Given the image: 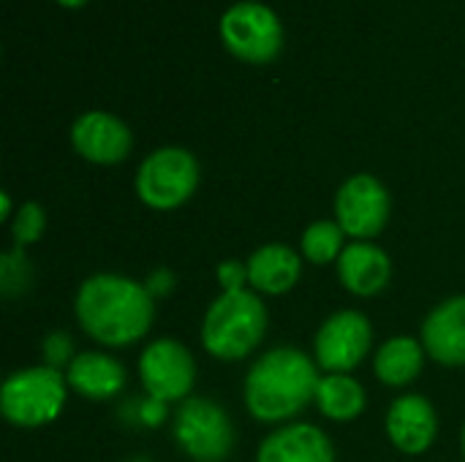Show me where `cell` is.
<instances>
[{
    "instance_id": "8fae6325",
    "label": "cell",
    "mask_w": 465,
    "mask_h": 462,
    "mask_svg": "<svg viewBox=\"0 0 465 462\" xmlns=\"http://www.w3.org/2000/svg\"><path fill=\"white\" fill-rule=\"evenodd\" d=\"M71 144L84 161L114 166L131 155L134 133L120 117L109 112H84L71 128Z\"/></svg>"
},
{
    "instance_id": "8992f818",
    "label": "cell",
    "mask_w": 465,
    "mask_h": 462,
    "mask_svg": "<svg viewBox=\"0 0 465 462\" xmlns=\"http://www.w3.org/2000/svg\"><path fill=\"white\" fill-rule=\"evenodd\" d=\"M199 174L193 152L183 147H161L142 161L136 172V196L150 210H177L196 193Z\"/></svg>"
},
{
    "instance_id": "3957f363",
    "label": "cell",
    "mask_w": 465,
    "mask_h": 462,
    "mask_svg": "<svg viewBox=\"0 0 465 462\" xmlns=\"http://www.w3.org/2000/svg\"><path fill=\"white\" fill-rule=\"evenodd\" d=\"M267 324L270 316L262 294L253 289L223 291L202 319V346L221 362H240L262 346Z\"/></svg>"
},
{
    "instance_id": "6da1fadb",
    "label": "cell",
    "mask_w": 465,
    "mask_h": 462,
    "mask_svg": "<svg viewBox=\"0 0 465 462\" xmlns=\"http://www.w3.org/2000/svg\"><path fill=\"white\" fill-rule=\"evenodd\" d=\"M74 313L87 338L106 349L142 340L155 321V297L147 283L117 272H98L82 280Z\"/></svg>"
},
{
    "instance_id": "2e32d148",
    "label": "cell",
    "mask_w": 465,
    "mask_h": 462,
    "mask_svg": "<svg viewBox=\"0 0 465 462\" xmlns=\"http://www.w3.org/2000/svg\"><path fill=\"white\" fill-rule=\"evenodd\" d=\"M245 267H248V286L256 294L281 297L300 283L302 253H297L283 242H267L251 253Z\"/></svg>"
},
{
    "instance_id": "52a82bcc",
    "label": "cell",
    "mask_w": 465,
    "mask_h": 462,
    "mask_svg": "<svg viewBox=\"0 0 465 462\" xmlns=\"http://www.w3.org/2000/svg\"><path fill=\"white\" fill-rule=\"evenodd\" d=\"M221 38L234 57L245 63H270L283 46V25L270 5L242 0L221 16Z\"/></svg>"
},
{
    "instance_id": "4fadbf2b",
    "label": "cell",
    "mask_w": 465,
    "mask_h": 462,
    "mask_svg": "<svg viewBox=\"0 0 465 462\" xmlns=\"http://www.w3.org/2000/svg\"><path fill=\"white\" fill-rule=\"evenodd\" d=\"M420 343L444 368H465V294L439 302L422 321Z\"/></svg>"
},
{
    "instance_id": "cb8c5ba5",
    "label": "cell",
    "mask_w": 465,
    "mask_h": 462,
    "mask_svg": "<svg viewBox=\"0 0 465 462\" xmlns=\"http://www.w3.org/2000/svg\"><path fill=\"white\" fill-rule=\"evenodd\" d=\"M218 283L223 286V291H242L248 289V267L245 261H223L218 264Z\"/></svg>"
},
{
    "instance_id": "ba28073f",
    "label": "cell",
    "mask_w": 465,
    "mask_h": 462,
    "mask_svg": "<svg viewBox=\"0 0 465 462\" xmlns=\"http://www.w3.org/2000/svg\"><path fill=\"white\" fill-rule=\"evenodd\" d=\"M392 215V199L387 185L373 174L349 177L335 196V221L354 242L376 240Z\"/></svg>"
},
{
    "instance_id": "5b68a950",
    "label": "cell",
    "mask_w": 465,
    "mask_h": 462,
    "mask_svg": "<svg viewBox=\"0 0 465 462\" xmlns=\"http://www.w3.org/2000/svg\"><path fill=\"white\" fill-rule=\"evenodd\" d=\"M172 436L183 455L196 462H226L237 438L229 411L210 398L183 400L174 414Z\"/></svg>"
},
{
    "instance_id": "30bf717a",
    "label": "cell",
    "mask_w": 465,
    "mask_h": 462,
    "mask_svg": "<svg viewBox=\"0 0 465 462\" xmlns=\"http://www.w3.org/2000/svg\"><path fill=\"white\" fill-rule=\"evenodd\" d=\"M373 346V324L360 310H338L322 321L313 338L316 365L324 373H351Z\"/></svg>"
},
{
    "instance_id": "9c48e42d",
    "label": "cell",
    "mask_w": 465,
    "mask_h": 462,
    "mask_svg": "<svg viewBox=\"0 0 465 462\" xmlns=\"http://www.w3.org/2000/svg\"><path fill=\"white\" fill-rule=\"evenodd\" d=\"M139 381L147 398L161 403H183L191 398L196 384V359L185 343L158 338L139 357Z\"/></svg>"
},
{
    "instance_id": "7a4b0ae2",
    "label": "cell",
    "mask_w": 465,
    "mask_h": 462,
    "mask_svg": "<svg viewBox=\"0 0 465 462\" xmlns=\"http://www.w3.org/2000/svg\"><path fill=\"white\" fill-rule=\"evenodd\" d=\"M319 381L322 368L302 349H270L245 376V408L262 425H289L297 414L316 403Z\"/></svg>"
},
{
    "instance_id": "5bb4252c",
    "label": "cell",
    "mask_w": 465,
    "mask_h": 462,
    "mask_svg": "<svg viewBox=\"0 0 465 462\" xmlns=\"http://www.w3.org/2000/svg\"><path fill=\"white\" fill-rule=\"evenodd\" d=\"M256 462H335V447L319 425L289 422L259 444Z\"/></svg>"
},
{
    "instance_id": "7c38bea8",
    "label": "cell",
    "mask_w": 465,
    "mask_h": 462,
    "mask_svg": "<svg viewBox=\"0 0 465 462\" xmlns=\"http://www.w3.org/2000/svg\"><path fill=\"white\" fill-rule=\"evenodd\" d=\"M384 430L398 452L425 455L436 444L439 414L425 395H401L384 417Z\"/></svg>"
},
{
    "instance_id": "ffe728a7",
    "label": "cell",
    "mask_w": 465,
    "mask_h": 462,
    "mask_svg": "<svg viewBox=\"0 0 465 462\" xmlns=\"http://www.w3.org/2000/svg\"><path fill=\"white\" fill-rule=\"evenodd\" d=\"M343 251H346V231L341 229L338 221H313L300 237L302 259L316 267H324L332 261L338 264Z\"/></svg>"
},
{
    "instance_id": "ac0fdd59",
    "label": "cell",
    "mask_w": 465,
    "mask_h": 462,
    "mask_svg": "<svg viewBox=\"0 0 465 462\" xmlns=\"http://www.w3.org/2000/svg\"><path fill=\"white\" fill-rule=\"evenodd\" d=\"M425 357L428 354H425V349H422L420 340H414L409 335H401V338L387 340L376 351V357H373V373H376V378L384 387L403 389V387L414 384L422 376Z\"/></svg>"
},
{
    "instance_id": "d6986e66",
    "label": "cell",
    "mask_w": 465,
    "mask_h": 462,
    "mask_svg": "<svg viewBox=\"0 0 465 462\" xmlns=\"http://www.w3.org/2000/svg\"><path fill=\"white\" fill-rule=\"evenodd\" d=\"M365 406H368V395L354 376L349 373L322 376L316 389V408L322 411V417H327L330 422H354L357 417H362Z\"/></svg>"
},
{
    "instance_id": "603a6c76",
    "label": "cell",
    "mask_w": 465,
    "mask_h": 462,
    "mask_svg": "<svg viewBox=\"0 0 465 462\" xmlns=\"http://www.w3.org/2000/svg\"><path fill=\"white\" fill-rule=\"evenodd\" d=\"M41 354H44V362L46 368H54L63 373V368L68 370V365L74 362V340L65 335V332H49L44 338V346H41Z\"/></svg>"
},
{
    "instance_id": "44dd1931",
    "label": "cell",
    "mask_w": 465,
    "mask_h": 462,
    "mask_svg": "<svg viewBox=\"0 0 465 462\" xmlns=\"http://www.w3.org/2000/svg\"><path fill=\"white\" fill-rule=\"evenodd\" d=\"M33 280H35V272L22 248H11L0 256V291L5 300L22 297L25 291H30Z\"/></svg>"
},
{
    "instance_id": "484cf974",
    "label": "cell",
    "mask_w": 465,
    "mask_h": 462,
    "mask_svg": "<svg viewBox=\"0 0 465 462\" xmlns=\"http://www.w3.org/2000/svg\"><path fill=\"white\" fill-rule=\"evenodd\" d=\"M0 204H3V215H0V218L11 223V218H14V215H11V196L3 193V196H0Z\"/></svg>"
},
{
    "instance_id": "d4e9b609",
    "label": "cell",
    "mask_w": 465,
    "mask_h": 462,
    "mask_svg": "<svg viewBox=\"0 0 465 462\" xmlns=\"http://www.w3.org/2000/svg\"><path fill=\"white\" fill-rule=\"evenodd\" d=\"M166 417H169V403H161V400H155V398H144V400L136 403V419H139L142 425H147V428L163 425Z\"/></svg>"
},
{
    "instance_id": "83f0119b",
    "label": "cell",
    "mask_w": 465,
    "mask_h": 462,
    "mask_svg": "<svg viewBox=\"0 0 465 462\" xmlns=\"http://www.w3.org/2000/svg\"><path fill=\"white\" fill-rule=\"evenodd\" d=\"M460 452H463V460H465V425H463V433H460Z\"/></svg>"
},
{
    "instance_id": "4316f807",
    "label": "cell",
    "mask_w": 465,
    "mask_h": 462,
    "mask_svg": "<svg viewBox=\"0 0 465 462\" xmlns=\"http://www.w3.org/2000/svg\"><path fill=\"white\" fill-rule=\"evenodd\" d=\"M60 5H65V8H79V5H84L87 0H57Z\"/></svg>"
},
{
    "instance_id": "7402d4cb",
    "label": "cell",
    "mask_w": 465,
    "mask_h": 462,
    "mask_svg": "<svg viewBox=\"0 0 465 462\" xmlns=\"http://www.w3.org/2000/svg\"><path fill=\"white\" fill-rule=\"evenodd\" d=\"M46 231V210L38 202H25L14 218H11V240L14 248H30L35 245Z\"/></svg>"
},
{
    "instance_id": "9a60e30c",
    "label": "cell",
    "mask_w": 465,
    "mask_h": 462,
    "mask_svg": "<svg viewBox=\"0 0 465 462\" xmlns=\"http://www.w3.org/2000/svg\"><path fill=\"white\" fill-rule=\"evenodd\" d=\"M341 286L354 297H376L392 280V259L373 242H349L338 259Z\"/></svg>"
},
{
    "instance_id": "e0dca14e",
    "label": "cell",
    "mask_w": 465,
    "mask_h": 462,
    "mask_svg": "<svg viewBox=\"0 0 465 462\" xmlns=\"http://www.w3.org/2000/svg\"><path fill=\"white\" fill-rule=\"evenodd\" d=\"M68 387L84 400H112L125 389V368L106 351H82L65 370Z\"/></svg>"
},
{
    "instance_id": "277c9868",
    "label": "cell",
    "mask_w": 465,
    "mask_h": 462,
    "mask_svg": "<svg viewBox=\"0 0 465 462\" xmlns=\"http://www.w3.org/2000/svg\"><path fill=\"white\" fill-rule=\"evenodd\" d=\"M68 381L65 373L46 368V365H33L11 373L3 381L0 389V411L8 425L35 430L44 425H52L68 400Z\"/></svg>"
}]
</instances>
